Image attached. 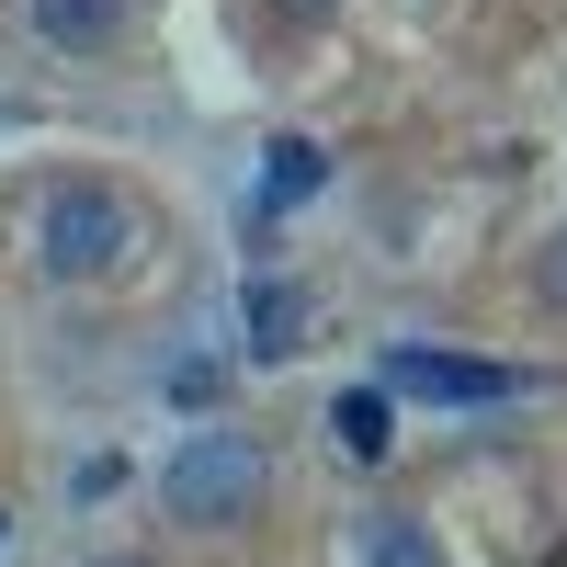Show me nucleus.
Returning a JSON list of instances; mask_svg holds the SVG:
<instances>
[{"label": "nucleus", "instance_id": "nucleus-6", "mask_svg": "<svg viewBox=\"0 0 567 567\" xmlns=\"http://www.w3.org/2000/svg\"><path fill=\"white\" fill-rule=\"evenodd\" d=\"M318 182H329V148H318V136H272V148H261V205H307Z\"/></svg>", "mask_w": 567, "mask_h": 567}, {"label": "nucleus", "instance_id": "nucleus-3", "mask_svg": "<svg viewBox=\"0 0 567 567\" xmlns=\"http://www.w3.org/2000/svg\"><path fill=\"white\" fill-rule=\"evenodd\" d=\"M386 398H432V409H499V398H523V374H511V363L432 352V341H386Z\"/></svg>", "mask_w": 567, "mask_h": 567}, {"label": "nucleus", "instance_id": "nucleus-12", "mask_svg": "<svg viewBox=\"0 0 567 567\" xmlns=\"http://www.w3.org/2000/svg\"><path fill=\"white\" fill-rule=\"evenodd\" d=\"M0 545H12V511H0Z\"/></svg>", "mask_w": 567, "mask_h": 567}, {"label": "nucleus", "instance_id": "nucleus-9", "mask_svg": "<svg viewBox=\"0 0 567 567\" xmlns=\"http://www.w3.org/2000/svg\"><path fill=\"white\" fill-rule=\"evenodd\" d=\"M534 284H545V307H567V227H556V239L534 250Z\"/></svg>", "mask_w": 567, "mask_h": 567}, {"label": "nucleus", "instance_id": "nucleus-5", "mask_svg": "<svg viewBox=\"0 0 567 567\" xmlns=\"http://www.w3.org/2000/svg\"><path fill=\"white\" fill-rule=\"evenodd\" d=\"M34 34L69 45V58H91V45L125 34V0H34Z\"/></svg>", "mask_w": 567, "mask_h": 567}, {"label": "nucleus", "instance_id": "nucleus-1", "mask_svg": "<svg viewBox=\"0 0 567 567\" xmlns=\"http://www.w3.org/2000/svg\"><path fill=\"white\" fill-rule=\"evenodd\" d=\"M34 250L58 284H114L136 250H148V216H136V194H114V182H58L34 216Z\"/></svg>", "mask_w": 567, "mask_h": 567}, {"label": "nucleus", "instance_id": "nucleus-4", "mask_svg": "<svg viewBox=\"0 0 567 567\" xmlns=\"http://www.w3.org/2000/svg\"><path fill=\"white\" fill-rule=\"evenodd\" d=\"M239 341L261 352V363H284L307 341V284L296 272H261V284H239Z\"/></svg>", "mask_w": 567, "mask_h": 567}, {"label": "nucleus", "instance_id": "nucleus-2", "mask_svg": "<svg viewBox=\"0 0 567 567\" xmlns=\"http://www.w3.org/2000/svg\"><path fill=\"white\" fill-rule=\"evenodd\" d=\"M272 488V454L250 432H182L171 465H159V511L171 523H194V534H227V523H250Z\"/></svg>", "mask_w": 567, "mask_h": 567}, {"label": "nucleus", "instance_id": "nucleus-7", "mask_svg": "<svg viewBox=\"0 0 567 567\" xmlns=\"http://www.w3.org/2000/svg\"><path fill=\"white\" fill-rule=\"evenodd\" d=\"M329 443H341L352 465L386 454V443H398V432H386V386H341V398H329Z\"/></svg>", "mask_w": 567, "mask_h": 567}, {"label": "nucleus", "instance_id": "nucleus-10", "mask_svg": "<svg viewBox=\"0 0 567 567\" xmlns=\"http://www.w3.org/2000/svg\"><path fill=\"white\" fill-rule=\"evenodd\" d=\"M272 12H284V23H318V12H329V0H272Z\"/></svg>", "mask_w": 567, "mask_h": 567}, {"label": "nucleus", "instance_id": "nucleus-8", "mask_svg": "<svg viewBox=\"0 0 567 567\" xmlns=\"http://www.w3.org/2000/svg\"><path fill=\"white\" fill-rule=\"evenodd\" d=\"M363 567H443L432 523H409V511H374L363 523Z\"/></svg>", "mask_w": 567, "mask_h": 567}, {"label": "nucleus", "instance_id": "nucleus-11", "mask_svg": "<svg viewBox=\"0 0 567 567\" xmlns=\"http://www.w3.org/2000/svg\"><path fill=\"white\" fill-rule=\"evenodd\" d=\"M103 567H148V556H103Z\"/></svg>", "mask_w": 567, "mask_h": 567}]
</instances>
